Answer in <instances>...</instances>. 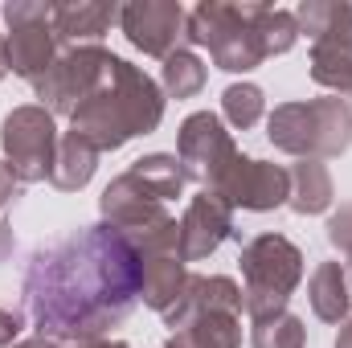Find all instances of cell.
I'll list each match as a JSON object with an SVG mask.
<instances>
[{
    "label": "cell",
    "mask_w": 352,
    "mask_h": 348,
    "mask_svg": "<svg viewBox=\"0 0 352 348\" xmlns=\"http://www.w3.org/2000/svg\"><path fill=\"white\" fill-rule=\"evenodd\" d=\"M21 295L37 336L58 345L107 340L144 299V259L115 226H82L33 250Z\"/></svg>",
    "instance_id": "6da1fadb"
},
{
    "label": "cell",
    "mask_w": 352,
    "mask_h": 348,
    "mask_svg": "<svg viewBox=\"0 0 352 348\" xmlns=\"http://www.w3.org/2000/svg\"><path fill=\"white\" fill-rule=\"evenodd\" d=\"M164 123V90L152 74L131 66L127 58H111L102 83L70 115V131H78L98 152H119L135 135H152Z\"/></svg>",
    "instance_id": "7a4b0ae2"
},
{
    "label": "cell",
    "mask_w": 352,
    "mask_h": 348,
    "mask_svg": "<svg viewBox=\"0 0 352 348\" xmlns=\"http://www.w3.org/2000/svg\"><path fill=\"white\" fill-rule=\"evenodd\" d=\"M266 135L278 152L295 160H332L352 144V102L340 94L278 102L266 119Z\"/></svg>",
    "instance_id": "3957f363"
},
{
    "label": "cell",
    "mask_w": 352,
    "mask_h": 348,
    "mask_svg": "<svg viewBox=\"0 0 352 348\" xmlns=\"http://www.w3.org/2000/svg\"><path fill=\"white\" fill-rule=\"evenodd\" d=\"M258 8L263 4H226V0H201L188 12L184 37L192 45H205L213 66L226 74H250L266 62V45L258 33Z\"/></svg>",
    "instance_id": "277c9868"
},
{
    "label": "cell",
    "mask_w": 352,
    "mask_h": 348,
    "mask_svg": "<svg viewBox=\"0 0 352 348\" xmlns=\"http://www.w3.org/2000/svg\"><path fill=\"white\" fill-rule=\"evenodd\" d=\"M242 312L250 320H266L287 312L291 295L303 283V250L283 234H258L242 246Z\"/></svg>",
    "instance_id": "5b68a950"
},
{
    "label": "cell",
    "mask_w": 352,
    "mask_h": 348,
    "mask_svg": "<svg viewBox=\"0 0 352 348\" xmlns=\"http://www.w3.org/2000/svg\"><path fill=\"white\" fill-rule=\"evenodd\" d=\"M299 33L311 37V83L336 94L352 90V4L307 0L295 8Z\"/></svg>",
    "instance_id": "8992f818"
},
{
    "label": "cell",
    "mask_w": 352,
    "mask_h": 348,
    "mask_svg": "<svg viewBox=\"0 0 352 348\" xmlns=\"http://www.w3.org/2000/svg\"><path fill=\"white\" fill-rule=\"evenodd\" d=\"M8 33H4V54H8V74L37 83L62 54L58 33H54V4L45 0H12L0 8Z\"/></svg>",
    "instance_id": "52a82bcc"
},
{
    "label": "cell",
    "mask_w": 352,
    "mask_h": 348,
    "mask_svg": "<svg viewBox=\"0 0 352 348\" xmlns=\"http://www.w3.org/2000/svg\"><path fill=\"white\" fill-rule=\"evenodd\" d=\"M58 123L41 102H25L12 107L0 123V148H4V164L21 184H37L50 180L54 156H58Z\"/></svg>",
    "instance_id": "ba28073f"
},
{
    "label": "cell",
    "mask_w": 352,
    "mask_h": 348,
    "mask_svg": "<svg viewBox=\"0 0 352 348\" xmlns=\"http://www.w3.org/2000/svg\"><path fill=\"white\" fill-rule=\"evenodd\" d=\"M238 156L242 152H238L234 135L226 131L221 115H213V111H192L180 123V131H176V160H180V168H184L188 180L205 184L209 193L226 180V173L234 168Z\"/></svg>",
    "instance_id": "9c48e42d"
},
{
    "label": "cell",
    "mask_w": 352,
    "mask_h": 348,
    "mask_svg": "<svg viewBox=\"0 0 352 348\" xmlns=\"http://www.w3.org/2000/svg\"><path fill=\"white\" fill-rule=\"evenodd\" d=\"M111 50L102 45H78V50H62L58 62L33 83V94L41 98V107L58 119V115H74L90 98V90L102 83L107 66H111Z\"/></svg>",
    "instance_id": "30bf717a"
},
{
    "label": "cell",
    "mask_w": 352,
    "mask_h": 348,
    "mask_svg": "<svg viewBox=\"0 0 352 348\" xmlns=\"http://www.w3.org/2000/svg\"><path fill=\"white\" fill-rule=\"evenodd\" d=\"M119 29L123 37L148 54V58H168L176 50H184V29H188V12L176 0H131L119 8Z\"/></svg>",
    "instance_id": "8fae6325"
},
{
    "label": "cell",
    "mask_w": 352,
    "mask_h": 348,
    "mask_svg": "<svg viewBox=\"0 0 352 348\" xmlns=\"http://www.w3.org/2000/svg\"><path fill=\"white\" fill-rule=\"evenodd\" d=\"M230 209H250V213H270L278 205H287L291 197V176L283 164L254 160V156H238L226 180L213 188Z\"/></svg>",
    "instance_id": "7c38bea8"
},
{
    "label": "cell",
    "mask_w": 352,
    "mask_h": 348,
    "mask_svg": "<svg viewBox=\"0 0 352 348\" xmlns=\"http://www.w3.org/2000/svg\"><path fill=\"white\" fill-rule=\"evenodd\" d=\"M234 209L217 197V193H197L184 213H180V259L184 262H201L209 259L226 238H234Z\"/></svg>",
    "instance_id": "4fadbf2b"
},
{
    "label": "cell",
    "mask_w": 352,
    "mask_h": 348,
    "mask_svg": "<svg viewBox=\"0 0 352 348\" xmlns=\"http://www.w3.org/2000/svg\"><path fill=\"white\" fill-rule=\"evenodd\" d=\"M119 8L123 4H107V0H70V4H54V33L62 50H78V45H98L111 25H119Z\"/></svg>",
    "instance_id": "5bb4252c"
},
{
    "label": "cell",
    "mask_w": 352,
    "mask_h": 348,
    "mask_svg": "<svg viewBox=\"0 0 352 348\" xmlns=\"http://www.w3.org/2000/svg\"><path fill=\"white\" fill-rule=\"evenodd\" d=\"M168 348H242V312H201L168 336Z\"/></svg>",
    "instance_id": "9a60e30c"
},
{
    "label": "cell",
    "mask_w": 352,
    "mask_h": 348,
    "mask_svg": "<svg viewBox=\"0 0 352 348\" xmlns=\"http://www.w3.org/2000/svg\"><path fill=\"white\" fill-rule=\"evenodd\" d=\"M140 259H144V303L164 316L180 299L192 270L184 266V259L176 250H152V254H140Z\"/></svg>",
    "instance_id": "2e32d148"
},
{
    "label": "cell",
    "mask_w": 352,
    "mask_h": 348,
    "mask_svg": "<svg viewBox=\"0 0 352 348\" xmlns=\"http://www.w3.org/2000/svg\"><path fill=\"white\" fill-rule=\"evenodd\" d=\"M291 197L287 205L299 213V217H311V213H328L332 201H336V184H332V173L324 160H295L291 168Z\"/></svg>",
    "instance_id": "e0dca14e"
},
{
    "label": "cell",
    "mask_w": 352,
    "mask_h": 348,
    "mask_svg": "<svg viewBox=\"0 0 352 348\" xmlns=\"http://www.w3.org/2000/svg\"><path fill=\"white\" fill-rule=\"evenodd\" d=\"M307 299H311L316 320H324V324H344L349 312H352V287H349L344 266H340V262H320V266L311 270Z\"/></svg>",
    "instance_id": "ac0fdd59"
},
{
    "label": "cell",
    "mask_w": 352,
    "mask_h": 348,
    "mask_svg": "<svg viewBox=\"0 0 352 348\" xmlns=\"http://www.w3.org/2000/svg\"><path fill=\"white\" fill-rule=\"evenodd\" d=\"M94 168H98V148L87 144L78 131H66L58 140V156H54V168H50V184L62 188V193H78V188L90 184Z\"/></svg>",
    "instance_id": "d6986e66"
},
{
    "label": "cell",
    "mask_w": 352,
    "mask_h": 348,
    "mask_svg": "<svg viewBox=\"0 0 352 348\" xmlns=\"http://www.w3.org/2000/svg\"><path fill=\"white\" fill-rule=\"evenodd\" d=\"M205 78H209V70H205V62L192 50H176L160 66V90H164V98H197L205 90Z\"/></svg>",
    "instance_id": "ffe728a7"
},
{
    "label": "cell",
    "mask_w": 352,
    "mask_h": 348,
    "mask_svg": "<svg viewBox=\"0 0 352 348\" xmlns=\"http://www.w3.org/2000/svg\"><path fill=\"white\" fill-rule=\"evenodd\" d=\"M131 173L144 180V188H152L164 205L176 201L180 193H184V184H188V176L180 168V160L168 156V152H152V156H140L135 164H131Z\"/></svg>",
    "instance_id": "44dd1931"
},
{
    "label": "cell",
    "mask_w": 352,
    "mask_h": 348,
    "mask_svg": "<svg viewBox=\"0 0 352 348\" xmlns=\"http://www.w3.org/2000/svg\"><path fill=\"white\" fill-rule=\"evenodd\" d=\"M303 345H307V328L295 312L250 320V348H303Z\"/></svg>",
    "instance_id": "7402d4cb"
},
{
    "label": "cell",
    "mask_w": 352,
    "mask_h": 348,
    "mask_svg": "<svg viewBox=\"0 0 352 348\" xmlns=\"http://www.w3.org/2000/svg\"><path fill=\"white\" fill-rule=\"evenodd\" d=\"M221 115H226L230 127L250 131V127L266 115L263 87H254V83H234V87H226V94H221Z\"/></svg>",
    "instance_id": "603a6c76"
},
{
    "label": "cell",
    "mask_w": 352,
    "mask_h": 348,
    "mask_svg": "<svg viewBox=\"0 0 352 348\" xmlns=\"http://www.w3.org/2000/svg\"><path fill=\"white\" fill-rule=\"evenodd\" d=\"M258 33H263L266 58H278V54H291L295 41H299V25H295V12L287 8H258Z\"/></svg>",
    "instance_id": "cb8c5ba5"
},
{
    "label": "cell",
    "mask_w": 352,
    "mask_h": 348,
    "mask_svg": "<svg viewBox=\"0 0 352 348\" xmlns=\"http://www.w3.org/2000/svg\"><path fill=\"white\" fill-rule=\"evenodd\" d=\"M328 242H332L336 250L352 254V201L349 205H340V209L328 217Z\"/></svg>",
    "instance_id": "d4e9b609"
},
{
    "label": "cell",
    "mask_w": 352,
    "mask_h": 348,
    "mask_svg": "<svg viewBox=\"0 0 352 348\" xmlns=\"http://www.w3.org/2000/svg\"><path fill=\"white\" fill-rule=\"evenodd\" d=\"M21 328H25V316H21V312L0 307V348L16 345V340H21Z\"/></svg>",
    "instance_id": "484cf974"
},
{
    "label": "cell",
    "mask_w": 352,
    "mask_h": 348,
    "mask_svg": "<svg viewBox=\"0 0 352 348\" xmlns=\"http://www.w3.org/2000/svg\"><path fill=\"white\" fill-rule=\"evenodd\" d=\"M21 188H25V184H21V180L12 176V168L0 160V213H4V209H8V205L21 197Z\"/></svg>",
    "instance_id": "4316f807"
},
{
    "label": "cell",
    "mask_w": 352,
    "mask_h": 348,
    "mask_svg": "<svg viewBox=\"0 0 352 348\" xmlns=\"http://www.w3.org/2000/svg\"><path fill=\"white\" fill-rule=\"evenodd\" d=\"M12 250H16V238H12V226L0 217V262L12 259Z\"/></svg>",
    "instance_id": "83f0119b"
},
{
    "label": "cell",
    "mask_w": 352,
    "mask_h": 348,
    "mask_svg": "<svg viewBox=\"0 0 352 348\" xmlns=\"http://www.w3.org/2000/svg\"><path fill=\"white\" fill-rule=\"evenodd\" d=\"M12 348H62L58 340H50V336H29V340H16Z\"/></svg>",
    "instance_id": "f1b7e54d"
},
{
    "label": "cell",
    "mask_w": 352,
    "mask_h": 348,
    "mask_svg": "<svg viewBox=\"0 0 352 348\" xmlns=\"http://www.w3.org/2000/svg\"><path fill=\"white\" fill-rule=\"evenodd\" d=\"M62 348H131V345H127V340H111V336H107V340H87V345H62Z\"/></svg>",
    "instance_id": "f546056e"
},
{
    "label": "cell",
    "mask_w": 352,
    "mask_h": 348,
    "mask_svg": "<svg viewBox=\"0 0 352 348\" xmlns=\"http://www.w3.org/2000/svg\"><path fill=\"white\" fill-rule=\"evenodd\" d=\"M336 348H352V320H344V328L336 336Z\"/></svg>",
    "instance_id": "4dcf8cb0"
},
{
    "label": "cell",
    "mask_w": 352,
    "mask_h": 348,
    "mask_svg": "<svg viewBox=\"0 0 352 348\" xmlns=\"http://www.w3.org/2000/svg\"><path fill=\"white\" fill-rule=\"evenodd\" d=\"M8 78V54H4V33H0V83Z\"/></svg>",
    "instance_id": "1f68e13d"
},
{
    "label": "cell",
    "mask_w": 352,
    "mask_h": 348,
    "mask_svg": "<svg viewBox=\"0 0 352 348\" xmlns=\"http://www.w3.org/2000/svg\"><path fill=\"white\" fill-rule=\"evenodd\" d=\"M344 274H349V287H352V254H349V270H344Z\"/></svg>",
    "instance_id": "d6a6232c"
},
{
    "label": "cell",
    "mask_w": 352,
    "mask_h": 348,
    "mask_svg": "<svg viewBox=\"0 0 352 348\" xmlns=\"http://www.w3.org/2000/svg\"><path fill=\"white\" fill-rule=\"evenodd\" d=\"M349 94H352V90H349Z\"/></svg>",
    "instance_id": "836d02e7"
}]
</instances>
